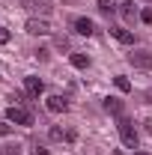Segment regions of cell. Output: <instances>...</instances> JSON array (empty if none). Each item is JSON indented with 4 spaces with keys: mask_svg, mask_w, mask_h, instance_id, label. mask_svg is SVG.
I'll return each mask as SVG.
<instances>
[{
    "mask_svg": "<svg viewBox=\"0 0 152 155\" xmlns=\"http://www.w3.org/2000/svg\"><path fill=\"white\" fill-rule=\"evenodd\" d=\"M111 36H116L122 45H134V33L125 30V27H114V24H111Z\"/></svg>",
    "mask_w": 152,
    "mask_h": 155,
    "instance_id": "8",
    "label": "cell"
},
{
    "mask_svg": "<svg viewBox=\"0 0 152 155\" xmlns=\"http://www.w3.org/2000/svg\"><path fill=\"white\" fill-rule=\"evenodd\" d=\"M119 137H122V143L128 146V149H137V143H140V137H137V131H134L131 119H125V116H119Z\"/></svg>",
    "mask_w": 152,
    "mask_h": 155,
    "instance_id": "1",
    "label": "cell"
},
{
    "mask_svg": "<svg viewBox=\"0 0 152 155\" xmlns=\"http://www.w3.org/2000/svg\"><path fill=\"white\" fill-rule=\"evenodd\" d=\"M24 93H27V96L30 98H39L42 96V93H45V84H42V81H39V78H24Z\"/></svg>",
    "mask_w": 152,
    "mask_h": 155,
    "instance_id": "5",
    "label": "cell"
},
{
    "mask_svg": "<svg viewBox=\"0 0 152 155\" xmlns=\"http://www.w3.org/2000/svg\"><path fill=\"white\" fill-rule=\"evenodd\" d=\"M75 33H81V36H93V33H95V24L90 18H78L75 21Z\"/></svg>",
    "mask_w": 152,
    "mask_h": 155,
    "instance_id": "9",
    "label": "cell"
},
{
    "mask_svg": "<svg viewBox=\"0 0 152 155\" xmlns=\"http://www.w3.org/2000/svg\"><path fill=\"white\" fill-rule=\"evenodd\" d=\"M24 98H27V93H12V101L15 104H24Z\"/></svg>",
    "mask_w": 152,
    "mask_h": 155,
    "instance_id": "18",
    "label": "cell"
},
{
    "mask_svg": "<svg viewBox=\"0 0 152 155\" xmlns=\"http://www.w3.org/2000/svg\"><path fill=\"white\" fill-rule=\"evenodd\" d=\"M27 6H30L33 12H42V15H51V12H54V6H51L48 0H27Z\"/></svg>",
    "mask_w": 152,
    "mask_h": 155,
    "instance_id": "11",
    "label": "cell"
},
{
    "mask_svg": "<svg viewBox=\"0 0 152 155\" xmlns=\"http://www.w3.org/2000/svg\"><path fill=\"white\" fill-rule=\"evenodd\" d=\"M114 84H116V90H119V93H128V90H131V84H128V78H125V75H116Z\"/></svg>",
    "mask_w": 152,
    "mask_h": 155,
    "instance_id": "14",
    "label": "cell"
},
{
    "mask_svg": "<svg viewBox=\"0 0 152 155\" xmlns=\"http://www.w3.org/2000/svg\"><path fill=\"white\" fill-rule=\"evenodd\" d=\"M24 30H27L30 36H48V33H51L48 21H42V18H30L27 24H24Z\"/></svg>",
    "mask_w": 152,
    "mask_h": 155,
    "instance_id": "4",
    "label": "cell"
},
{
    "mask_svg": "<svg viewBox=\"0 0 152 155\" xmlns=\"http://www.w3.org/2000/svg\"><path fill=\"white\" fill-rule=\"evenodd\" d=\"M9 122H15V125H33V114L30 110H24L21 104H12L9 107V114H6Z\"/></svg>",
    "mask_w": 152,
    "mask_h": 155,
    "instance_id": "2",
    "label": "cell"
},
{
    "mask_svg": "<svg viewBox=\"0 0 152 155\" xmlns=\"http://www.w3.org/2000/svg\"><path fill=\"white\" fill-rule=\"evenodd\" d=\"M128 63H131L134 69L152 72V54H146V51H131V54H128Z\"/></svg>",
    "mask_w": 152,
    "mask_h": 155,
    "instance_id": "3",
    "label": "cell"
},
{
    "mask_svg": "<svg viewBox=\"0 0 152 155\" xmlns=\"http://www.w3.org/2000/svg\"><path fill=\"white\" fill-rule=\"evenodd\" d=\"M48 110H51V114H66V110H69V98L48 96Z\"/></svg>",
    "mask_w": 152,
    "mask_h": 155,
    "instance_id": "6",
    "label": "cell"
},
{
    "mask_svg": "<svg viewBox=\"0 0 152 155\" xmlns=\"http://www.w3.org/2000/svg\"><path fill=\"white\" fill-rule=\"evenodd\" d=\"M9 39H12V36H9V30H6V27H0V45H6Z\"/></svg>",
    "mask_w": 152,
    "mask_h": 155,
    "instance_id": "17",
    "label": "cell"
},
{
    "mask_svg": "<svg viewBox=\"0 0 152 155\" xmlns=\"http://www.w3.org/2000/svg\"><path fill=\"white\" fill-rule=\"evenodd\" d=\"M134 155H149V152H134Z\"/></svg>",
    "mask_w": 152,
    "mask_h": 155,
    "instance_id": "22",
    "label": "cell"
},
{
    "mask_svg": "<svg viewBox=\"0 0 152 155\" xmlns=\"http://www.w3.org/2000/svg\"><path fill=\"white\" fill-rule=\"evenodd\" d=\"M51 137H54V140H63L66 134H63V128H57V125H54V128H51Z\"/></svg>",
    "mask_w": 152,
    "mask_h": 155,
    "instance_id": "19",
    "label": "cell"
},
{
    "mask_svg": "<svg viewBox=\"0 0 152 155\" xmlns=\"http://www.w3.org/2000/svg\"><path fill=\"white\" fill-rule=\"evenodd\" d=\"M116 9H119V6H116L114 0H98V12H101V15H111Z\"/></svg>",
    "mask_w": 152,
    "mask_h": 155,
    "instance_id": "13",
    "label": "cell"
},
{
    "mask_svg": "<svg viewBox=\"0 0 152 155\" xmlns=\"http://www.w3.org/2000/svg\"><path fill=\"white\" fill-rule=\"evenodd\" d=\"M0 155H6V152H0Z\"/></svg>",
    "mask_w": 152,
    "mask_h": 155,
    "instance_id": "23",
    "label": "cell"
},
{
    "mask_svg": "<svg viewBox=\"0 0 152 155\" xmlns=\"http://www.w3.org/2000/svg\"><path fill=\"white\" fill-rule=\"evenodd\" d=\"M0 134H9V122H0Z\"/></svg>",
    "mask_w": 152,
    "mask_h": 155,
    "instance_id": "21",
    "label": "cell"
},
{
    "mask_svg": "<svg viewBox=\"0 0 152 155\" xmlns=\"http://www.w3.org/2000/svg\"><path fill=\"white\" fill-rule=\"evenodd\" d=\"M119 15L128 21V24H134V21L140 18V12H137V6H134V3H119Z\"/></svg>",
    "mask_w": 152,
    "mask_h": 155,
    "instance_id": "7",
    "label": "cell"
},
{
    "mask_svg": "<svg viewBox=\"0 0 152 155\" xmlns=\"http://www.w3.org/2000/svg\"><path fill=\"white\" fill-rule=\"evenodd\" d=\"M30 155H51V152H48V149H45V146H39V143H36V146H33V149H30Z\"/></svg>",
    "mask_w": 152,
    "mask_h": 155,
    "instance_id": "16",
    "label": "cell"
},
{
    "mask_svg": "<svg viewBox=\"0 0 152 155\" xmlns=\"http://www.w3.org/2000/svg\"><path fill=\"white\" fill-rule=\"evenodd\" d=\"M54 42H57V48H69V39H66V36H57Z\"/></svg>",
    "mask_w": 152,
    "mask_h": 155,
    "instance_id": "20",
    "label": "cell"
},
{
    "mask_svg": "<svg viewBox=\"0 0 152 155\" xmlns=\"http://www.w3.org/2000/svg\"><path fill=\"white\" fill-rule=\"evenodd\" d=\"M72 66H75V69H90V57H87V54H72Z\"/></svg>",
    "mask_w": 152,
    "mask_h": 155,
    "instance_id": "12",
    "label": "cell"
},
{
    "mask_svg": "<svg viewBox=\"0 0 152 155\" xmlns=\"http://www.w3.org/2000/svg\"><path fill=\"white\" fill-rule=\"evenodd\" d=\"M104 110L114 114V116H125V107H122L119 98H104Z\"/></svg>",
    "mask_w": 152,
    "mask_h": 155,
    "instance_id": "10",
    "label": "cell"
},
{
    "mask_svg": "<svg viewBox=\"0 0 152 155\" xmlns=\"http://www.w3.org/2000/svg\"><path fill=\"white\" fill-rule=\"evenodd\" d=\"M140 21H143V24H152V9H143V12H140Z\"/></svg>",
    "mask_w": 152,
    "mask_h": 155,
    "instance_id": "15",
    "label": "cell"
},
{
    "mask_svg": "<svg viewBox=\"0 0 152 155\" xmlns=\"http://www.w3.org/2000/svg\"><path fill=\"white\" fill-rule=\"evenodd\" d=\"M0 81H3V78H0Z\"/></svg>",
    "mask_w": 152,
    "mask_h": 155,
    "instance_id": "24",
    "label": "cell"
}]
</instances>
